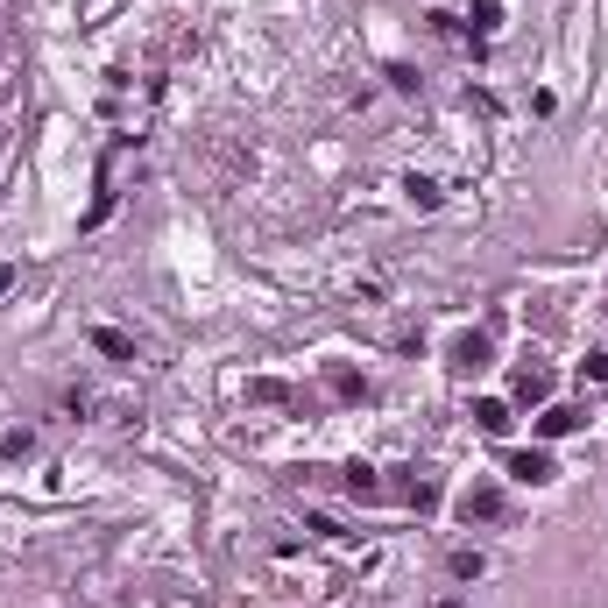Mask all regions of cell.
Here are the masks:
<instances>
[{
  "label": "cell",
  "instance_id": "cell-1",
  "mask_svg": "<svg viewBox=\"0 0 608 608\" xmlns=\"http://www.w3.org/2000/svg\"><path fill=\"white\" fill-rule=\"evenodd\" d=\"M510 474H517V482H530V488H545V482H552V453H538V446L517 453V460H510Z\"/></svg>",
  "mask_w": 608,
  "mask_h": 608
},
{
  "label": "cell",
  "instance_id": "cell-2",
  "mask_svg": "<svg viewBox=\"0 0 608 608\" xmlns=\"http://www.w3.org/2000/svg\"><path fill=\"white\" fill-rule=\"evenodd\" d=\"M474 425H482L488 439H510V425H517V417H510V404H495V397H482V404H474Z\"/></svg>",
  "mask_w": 608,
  "mask_h": 608
},
{
  "label": "cell",
  "instance_id": "cell-3",
  "mask_svg": "<svg viewBox=\"0 0 608 608\" xmlns=\"http://www.w3.org/2000/svg\"><path fill=\"white\" fill-rule=\"evenodd\" d=\"M566 432H580V410L573 404H552L545 417H538V439H566Z\"/></svg>",
  "mask_w": 608,
  "mask_h": 608
},
{
  "label": "cell",
  "instance_id": "cell-4",
  "mask_svg": "<svg viewBox=\"0 0 608 608\" xmlns=\"http://www.w3.org/2000/svg\"><path fill=\"white\" fill-rule=\"evenodd\" d=\"M92 347H99V354H114V361H135V347H127L114 325H99V332H92Z\"/></svg>",
  "mask_w": 608,
  "mask_h": 608
},
{
  "label": "cell",
  "instance_id": "cell-5",
  "mask_svg": "<svg viewBox=\"0 0 608 608\" xmlns=\"http://www.w3.org/2000/svg\"><path fill=\"white\" fill-rule=\"evenodd\" d=\"M467 29H474V36H495V29H502V7H495V0H482V7L467 14Z\"/></svg>",
  "mask_w": 608,
  "mask_h": 608
},
{
  "label": "cell",
  "instance_id": "cell-6",
  "mask_svg": "<svg viewBox=\"0 0 608 608\" xmlns=\"http://www.w3.org/2000/svg\"><path fill=\"white\" fill-rule=\"evenodd\" d=\"M404 192H410V205H425V212H432V205H439V184H432V177H410Z\"/></svg>",
  "mask_w": 608,
  "mask_h": 608
},
{
  "label": "cell",
  "instance_id": "cell-7",
  "mask_svg": "<svg viewBox=\"0 0 608 608\" xmlns=\"http://www.w3.org/2000/svg\"><path fill=\"white\" fill-rule=\"evenodd\" d=\"M453 354H460V368H482V361H488V340H482V332H474V340H460Z\"/></svg>",
  "mask_w": 608,
  "mask_h": 608
},
{
  "label": "cell",
  "instance_id": "cell-8",
  "mask_svg": "<svg viewBox=\"0 0 608 608\" xmlns=\"http://www.w3.org/2000/svg\"><path fill=\"white\" fill-rule=\"evenodd\" d=\"M453 580H482V552H453Z\"/></svg>",
  "mask_w": 608,
  "mask_h": 608
},
{
  "label": "cell",
  "instance_id": "cell-9",
  "mask_svg": "<svg viewBox=\"0 0 608 608\" xmlns=\"http://www.w3.org/2000/svg\"><path fill=\"white\" fill-rule=\"evenodd\" d=\"M29 446H36L29 432H7V439H0V453H7V460H29Z\"/></svg>",
  "mask_w": 608,
  "mask_h": 608
},
{
  "label": "cell",
  "instance_id": "cell-10",
  "mask_svg": "<svg viewBox=\"0 0 608 608\" xmlns=\"http://www.w3.org/2000/svg\"><path fill=\"white\" fill-rule=\"evenodd\" d=\"M7 284H14V269H0V290H7Z\"/></svg>",
  "mask_w": 608,
  "mask_h": 608
}]
</instances>
